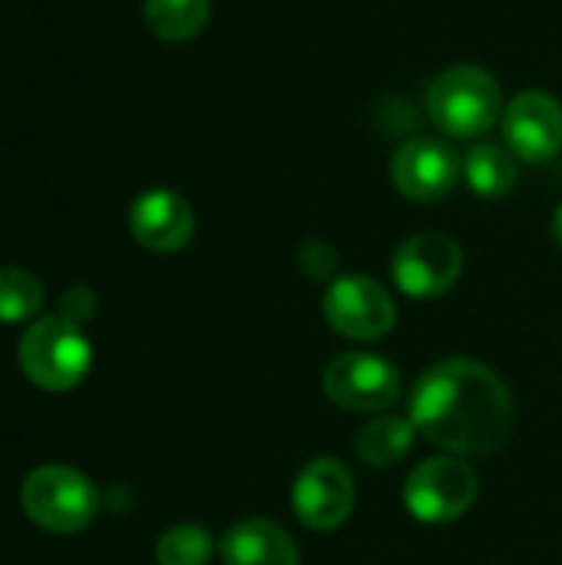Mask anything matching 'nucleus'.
I'll list each match as a JSON object with an SVG mask.
<instances>
[{"label": "nucleus", "instance_id": "20", "mask_svg": "<svg viewBox=\"0 0 562 565\" xmlns=\"http://www.w3.org/2000/svg\"><path fill=\"white\" fill-rule=\"evenodd\" d=\"M56 315L83 328V324L93 321V315H96V295H93L86 285H73V288H66V291L60 295Z\"/></svg>", "mask_w": 562, "mask_h": 565}, {"label": "nucleus", "instance_id": "21", "mask_svg": "<svg viewBox=\"0 0 562 565\" xmlns=\"http://www.w3.org/2000/svg\"><path fill=\"white\" fill-rule=\"evenodd\" d=\"M553 242L562 248V205L553 212Z\"/></svg>", "mask_w": 562, "mask_h": 565}, {"label": "nucleus", "instance_id": "17", "mask_svg": "<svg viewBox=\"0 0 562 565\" xmlns=\"http://www.w3.org/2000/svg\"><path fill=\"white\" fill-rule=\"evenodd\" d=\"M43 308V285L26 268H0V321L20 324Z\"/></svg>", "mask_w": 562, "mask_h": 565}, {"label": "nucleus", "instance_id": "7", "mask_svg": "<svg viewBox=\"0 0 562 565\" xmlns=\"http://www.w3.org/2000/svg\"><path fill=\"white\" fill-rule=\"evenodd\" d=\"M328 324L351 341H381L394 331L397 305L391 291L368 275H344L325 295Z\"/></svg>", "mask_w": 562, "mask_h": 565}, {"label": "nucleus", "instance_id": "12", "mask_svg": "<svg viewBox=\"0 0 562 565\" xmlns=\"http://www.w3.org/2000/svg\"><path fill=\"white\" fill-rule=\"evenodd\" d=\"M129 232L142 248L169 255L192 242L195 212H192L189 199H182L179 192L149 189L129 209Z\"/></svg>", "mask_w": 562, "mask_h": 565}, {"label": "nucleus", "instance_id": "18", "mask_svg": "<svg viewBox=\"0 0 562 565\" xmlns=\"http://www.w3.org/2000/svg\"><path fill=\"white\" fill-rule=\"evenodd\" d=\"M212 556V536L205 526L179 523L166 530L156 543V563L159 565H205Z\"/></svg>", "mask_w": 562, "mask_h": 565}, {"label": "nucleus", "instance_id": "9", "mask_svg": "<svg viewBox=\"0 0 562 565\" xmlns=\"http://www.w3.org/2000/svg\"><path fill=\"white\" fill-rule=\"evenodd\" d=\"M291 507L298 520L315 533L338 530L354 510V477L338 457L308 460L291 487Z\"/></svg>", "mask_w": 562, "mask_h": 565}, {"label": "nucleus", "instance_id": "4", "mask_svg": "<svg viewBox=\"0 0 562 565\" xmlns=\"http://www.w3.org/2000/svg\"><path fill=\"white\" fill-rule=\"evenodd\" d=\"M20 503L30 523L56 536L83 533L99 513V493L93 480L63 463L36 467L20 487Z\"/></svg>", "mask_w": 562, "mask_h": 565}, {"label": "nucleus", "instance_id": "2", "mask_svg": "<svg viewBox=\"0 0 562 565\" xmlns=\"http://www.w3.org/2000/svg\"><path fill=\"white\" fill-rule=\"evenodd\" d=\"M503 89L490 70L454 63L427 86V113L434 126L454 139H477L503 119Z\"/></svg>", "mask_w": 562, "mask_h": 565}, {"label": "nucleus", "instance_id": "8", "mask_svg": "<svg viewBox=\"0 0 562 565\" xmlns=\"http://www.w3.org/2000/svg\"><path fill=\"white\" fill-rule=\"evenodd\" d=\"M464 271V252L454 238L441 232H421L401 242L391 258L394 285L407 298H441L447 295Z\"/></svg>", "mask_w": 562, "mask_h": 565}, {"label": "nucleus", "instance_id": "5", "mask_svg": "<svg viewBox=\"0 0 562 565\" xmlns=\"http://www.w3.org/2000/svg\"><path fill=\"white\" fill-rule=\"evenodd\" d=\"M477 500V473L457 457H431L411 470L404 483V507L421 523H454Z\"/></svg>", "mask_w": 562, "mask_h": 565}, {"label": "nucleus", "instance_id": "10", "mask_svg": "<svg viewBox=\"0 0 562 565\" xmlns=\"http://www.w3.org/2000/svg\"><path fill=\"white\" fill-rule=\"evenodd\" d=\"M460 156L450 142L434 136L407 139L391 159V182L411 202H441L454 192Z\"/></svg>", "mask_w": 562, "mask_h": 565}, {"label": "nucleus", "instance_id": "15", "mask_svg": "<svg viewBox=\"0 0 562 565\" xmlns=\"http://www.w3.org/2000/svg\"><path fill=\"white\" fill-rule=\"evenodd\" d=\"M212 0H142L146 26L166 43H185L209 23Z\"/></svg>", "mask_w": 562, "mask_h": 565}, {"label": "nucleus", "instance_id": "1", "mask_svg": "<svg viewBox=\"0 0 562 565\" xmlns=\"http://www.w3.org/2000/svg\"><path fill=\"white\" fill-rule=\"evenodd\" d=\"M411 420L437 447L457 457H484L513 434V394L487 364L447 358L414 384Z\"/></svg>", "mask_w": 562, "mask_h": 565}, {"label": "nucleus", "instance_id": "16", "mask_svg": "<svg viewBox=\"0 0 562 565\" xmlns=\"http://www.w3.org/2000/svg\"><path fill=\"white\" fill-rule=\"evenodd\" d=\"M464 175L467 185L484 195V199H500L513 189L517 182V156L507 146L497 142H480L467 152L464 159Z\"/></svg>", "mask_w": 562, "mask_h": 565}, {"label": "nucleus", "instance_id": "3", "mask_svg": "<svg viewBox=\"0 0 562 565\" xmlns=\"http://www.w3.org/2000/svg\"><path fill=\"white\" fill-rule=\"evenodd\" d=\"M17 361L33 387L60 394L89 374L93 348L79 324L60 315H43L20 334Z\"/></svg>", "mask_w": 562, "mask_h": 565}, {"label": "nucleus", "instance_id": "11", "mask_svg": "<svg viewBox=\"0 0 562 565\" xmlns=\"http://www.w3.org/2000/svg\"><path fill=\"white\" fill-rule=\"evenodd\" d=\"M507 149L523 162H550L562 149V103L547 89H523L503 109Z\"/></svg>", "mask_w": 562, "mask_h": 565}, {"label": "nucleus", "instance_id": "19", "mask_svg": "<svg viewBox=\"0 0 562 565\" xmlns=\"http://www.w3.org/2000/svg\"><path fill=\"white\" fill-rule=\"evenodd\" d=\"M298 268H301L308 278L325 281V278H331L335 268H338V252H335L328 242H321V238H308V242L301 245V252H298Z\"/></svg>", "mask_w": 562, "mask_h": 565}, {"label": "nucleus", "instance_id": "14", "mask_svg": "<svg viewBox=\"0 0 562 565\" xmlns=\"http://www.w3.org/2000/svg\"><path fill=\"white\" fill-rule=\"evenodd\" d=\"M414 437H417V427H414L411 417H378V420H371V424H364L358 430L354 450L368 467L384 470V467L401 463L411 454Z\"/></svg>", "mask_w": 562, "mask_h": 565}, {"label": "nucleus", "instance_id": "6", "mask_svg": "<svg viewBox=\"0 0 562 565\" xmlns=\"http://www.w3.org/2000/svg\"><path fill=\"white\" fill-rule=\"evenodd\" d=\"M401 371L381 354L371 351H344L325 367V394L344 411H384L401 397Z\"/></svg>", "mask_w": 562, "mask_h": 565}, {"label": "nucleus", "instance_id": "13", "mask_svg": "<svg viewBox=\"0 0 562 565\" xmlns=\"http://www.w3.org/2000/svg\"><path fill=\"white\" fill-rule=\"evenodd\" d=\"M219 556L225 565H298V546L278 523L248 516L222 536Z\"/></svg>", "mask_w": 562, "mask_h": 565}]
</instances>
